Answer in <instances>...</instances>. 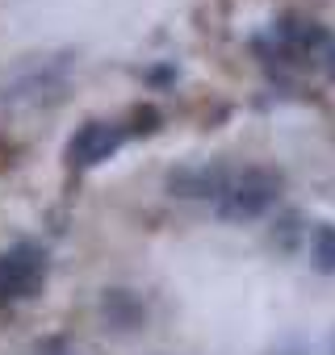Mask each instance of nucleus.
<instances>
[{"instance_id": "f257e3e1", "label": "nucleus", "mask_w": 335, "mask_h": 355, "mask_svg": "<svg viewBox=\"0 0 335 355\" xmlns=\"http://www.w3.org/2000/svg\"><path fill=\"white\" fill-rule=\"evenodd\" d=\"M277 201V175L272 171H243L218 193V214L227 222H256Z\"/></svg>"}, {"instance_id": "f03ea898", "label": "nucleus", "mask_w": 335, "mask_h": 355, "mask_svg": "<svg viewBox=\"0 0 335 355\" xmlns=\"http://www.w3.org/2000/svg\"><path fill=\"white\" fill-rule=\"evenodd\" d=\"M117 142H122V130H113V125H105V121H88V125H84V130L72 138V146H67V159H72L76 167H88V163H101V159H109Z\"/></svg>"}, {"instance_id": "7ed1b4c3", "label": "nucleus", "mask_w": 335, "mask_h": 355, "mask_svg": "<svg viewBox=\"0 0 335 355\" xmlns=\"http://www.w3.org/2000/svg\"><path fill=\"white\" fill-rule=\"evenodd\" d=\"M310 259H314V272H335V222H322L314 226L310 234Z\"/></svg>"}, {"instance_id": "20e7f679", "label": "nucleus", "mask_w": 335, "mask_h": 355, "mask_svg": "<svg viewBox=\"0 0 335 355\" xmlns=\"http://www.w3.org/2000/svg\"><path fill=\"white\" fill-rule=\"evenodd\" d=\"M331 355H335V334H331Z\"/></svg>"}]
</instances>
